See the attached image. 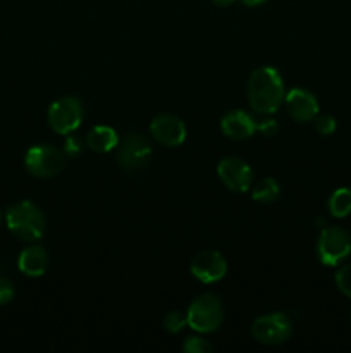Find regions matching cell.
<instances>
[{"mask_svg":"<svg viewBox=\"0 0 351 353\" xmlns=\"http://www.w3.org/2000/svg\"><path fill=\"white\" fill-rule=\"evenodd\" d=\"M284 83L274 68L255 69L248 79V102L258 114H274L284 102Z\"/></svg>","mask_w":351,"mask_h":353,"instance_id":"obj_1","label":"cell"},{"mask_svg":"<svg viewBox=\"0 0 351 353\" xmlns=\"http://www.w3.org/2000/svg\"><path fill=\"white\" fill-rule=\"evenodd\" d=\"M7 228L23 241H38L45 233L47 221L43 212L30 200H23L7 209Z\"/></svg>","mask_w":351,"mask_h":353,"instance_id":"obj_2","label":"cell"},{"mask_svg":"<svg viewBox=\"0 0 351 353\" xmlns=\"http://www.w3.org/2000/svg\"><path fill=\"white\" fill-rule=\"evenodd\" d=\"M188 326L198 333H213L224 323V307L220 300L212 293H203L198 299L193 300L189 305Z\"/></svg>","mask_w":351,"mask_h":353,"instance_id":"obj_3","label":"cell"},{"mask_svg":"<svg viewBox=\"0 0 351 353\" xmlns=\"http://www.w3.org/2000/svg\"><path fill=\"white\" fill-rule=\"evenodd\" d=\"M351 254V238L344 230L337 226L322 228L317 241V255L323 265L341 264Z\"/></svg>","mask_w":351,"mask_h":353,"instance_id":"obj_4","label":"cell"},{"mask_svg":"<svg viewBox=\"0 0 351 353\" xmlns=\"http://www.w3.org/2000/svg\"><path fill=\"white\" fill-rule=\"evenodd\" d=\"M24 165L36 178H54L65 168V154L50 145H34L26 152Z\"/></svg>","mask_w":351,"mask_h":353,"instance_id":"obj_5","label":"cell"},{"mask_svg":"<svg viewBox=\"0 0 351 353\" xmlns=\"http://www.w3.org/2000/svg\"><path fill=\"white\" fill-rule=\"evenodd\" d=\"M117 162L127 172H138L145 169L151 157V145L147 137L140 133H129L117 143Z\"/></svg>","mask_w":351,"mask_h":353,"instance_id":"obj_6","label":"cell"},{"mask_svg":"<svg viewBox=\"0 0 351 353\" xmlns=\"http://www.w3.org/2000/svg\"><path fill=\"white\" fill-rule=\"evenodd\" d=\"M83 103L76 97H62L48 109V124L58 134H69L83 123Z\"/></svg>","mask_w":351,"mask_h":353,"instance_id":"obj_7","label":"cell"},{"mask_svg":"<svg viewBox=\"0 0 351 353\" xmlns=\"http://www.w3.org/2000/svg\"><path fill=\"white\" fill-rule=\"evenodd\" d=\"M292 333V324L286 314H268L262 316L251 324V334L258 343L281 345L289 340Z\"/></svg>","mask_w":351,"mask_h":353,"instance_id":"obj_8","label":"cell"},{"mask_svg":"<svg viewBox=\"0 0 351 353\" xmlns=\"http://www.w3.org/2000/svg\"><path fill=\"white\" fill-rule=\"evenodd\" d=\"M217 174L231 192L244 193L253 186V171L246 162L237 157H227L220 161V164L217 165Z\"/></svg>","mask_w":351,"mask_h":353,"instance_id":"obj_9","label":"cell"},{"mask_svg":"<svg viewBox=\"0 0 351 353\" xmlns=\"http://www.w3.org/2000/svg\"><path fill=\"white\" fill-rule=\"evenodd\" d=\"M189 271L198 281L215 283L226 276L227 262L219 252L205 250L193 257L191 264H189Z\"/></svg>","mask_w":351,"mask_h":353,"instance_id":"obj_10","label":"cell"},{"mask_svg":"<svg viewBox=\"0 0 351 353\" xmlns=\"http://www.w3.org/2000/svg\"><path fill=\"white\" fill-rule=\"evenodd\" d=\"M151 137L165 147H179L186 140V126L172 114H158L150 124Z\"/></svg>","mask_w":351,"mask_h":353,"instance_id":"obj_11","label":"cell"},{"mask_svg":"<svg viewBox=\"0 0 351 353\" xmlns=\"http://www.w3.org/2000/svg\"><path fill=\"white\" fill-rule=\"evenodd\" d=\"M284 100L289 117L298 121V123H310L319 116V102H317L315 95L310 93L308 90L292 88L284 97Z\"/></svg>","mask_w":351,"mask_h":353,"instance_id":"obj_12","label":"cell"},{"mask_svg":"<svg viewBox=\"0 0 351 353\" xmlns=\"http://www.w3.org/2000/svg\"><path fill=\"white\" fill-rule=\"evenodd\" d=\"M222 133L234 141H243L253 137L257 131V121L244 110H231L220 121Z\"/></svg>","mask_w":351,"mask_h":353,"instance_id":"obj_13","label":"cell"},{"mask_svg":"<svg viewBox=\"0 0 351 353\" xmlns=\"http://www.w3.org/2000/svg\"><path fill=\"white\" fill-rule=\"evenodd\" d=\"M17 265H19V271L23 274L30 276V278H38V276H43L45 271H47L48 255L45 248L33 245V247H28L21 252Z\"/></svg>","mask_w":351,"mask_h":353,"instance_id":"obj_14","label":"cell"},{"mask_svg":"<svg viewBox=\"0 0 351 353\" xmlns=\"http://www.w3.org/2000/svg\"><path fill=\"white\" fill-rule=\"evenodd\" d=\"M119 143L116 130L110 126H95L86 134V147L96 154H107Z\"/></svg>","mask_w":351,"mask_h":353,"instance_id":"obj_15","label":"cell"},{"mask_svg":"<svg viewBox=\"0 0 351 353\" xmlns=\"http://www.w3.org/2000/svg\"><path fill=\"white\" fill-rule=\"evenodd\" d=\"M253 188V196L255 202H262V203H272L279 199L281 195V188H279V183L272 178H264L257 183Z\"/></svg>","mask_w":351,"mask_h":353,"instance_id":"obj_16","label":"cell"},{"mask_svg":"<svg viewBox=\"0 0 351 353\" xmlns=\"http://www.w3.org/2000/svg\"><path fill=\"white\" fill-rule=\"evenodd\" d=\"M329 212L330 216L346 217L351 214V188H339L330 195L329 199Z\"/></svg>","mask_w":351,"mask_h":353,"instance_id":"obj_17","label":"cell"},{"mask_svg":"<svg viewBox=\"0 0 351 353\" xmlns=\"http://www.w3.org/2000/svg\"><path fill=\"white\" fill-rule=\"evenodd\" d=\"M186 326H188V319H186V316H182L181 312H178V310H172V312H169L167 316L164 317V327L169 333H179V331L184 330Z\"/></svg>","mask_w":351,"mask_h":353,"instance_id":"obj_18","label":"cell"},{"mask_svg":"<svg viewBox=\"0 0 351 353\" xmlns=\"http://www.w3.org/2000/svg\"><path fill=\"white\" fill-rule=\"evenodd\" d=\"M336 285L344 296L351 299V264L344 265L336 272Z\"/></svg>","mask_w":351,"mask_h":353,"instance_id":"obj_19","label":"cell"},{"mask_svg":"<svg viewBox=\"0 0 351 353\" xmlns=\"http://www.w3.org/2000/svg\"><path fill=\"white\" fill-rule=\"evenodd\" d=\"M182 350L186 353H210L212 352V345L206 340L198 336L186 338L184 343H182Z\"/></svg>","mask_w":351,"mask_h":353,"instance_id":"obj_20","label":"cell"},{"mask_svg":"<svg viewBox=\"0 0 351 353\" xmlns=\"http://www.w3.org/2000/svg\"><path fill=\"white\" fill-rule=\"evenodd\" d=\"M337 124L336 119L332 116H317L315 117V130L317 133L323 134V137H329L336 131Z\"/></svg>","mask_w":351,"mask_h":353,"instance_id":"obj_21","label":"cell"},{"mask_svg":"<svg viewBox=\"0 0 351 353\" xmlns=\"http://www.w3.org/2000/svg\"><path fill=\"white\" fill-rule=\"evenodd\" d=\"M83 150V143L78 137H67L65 138V143H64V154L65 157H78Z\"/></svg>","mask_w":351,"mask_h":353,"instance_id":"obj_22","label":"cell"},{"mask_svg":"<svg viewBox=\"0 0 351 353\" xmlns=\"http://www.w3.org/2000/svg\"><path fill=\"white\" fill-rule=\"evenodd\" d=\"M14 299V286L9 279L0 278V305H7Z\"/></svg>","mask_w":351,"mask_h":353,"instance_id":"obj_23","label":"cell"},{"mask_svg":"<svg viewBox=\"0 0 351 353\" xmlns=\"http://www.w3.org/2000/svg\"><path fill=\"white\" fill-rule=\"evenodd\" d=\"M257 130L260 131L262 134H265V137H274L279 130V124L275 123L274 119H265L257 123Z\"/></svg>","mask_w":351,"mask_h":353,"instance_id":"obj_24","label":"cell"},{"mask_svg":"<svg viewBox=\"0 0 351 353\" xmlns=\"http://www.w3.org/2000/svg\"><path fill=\"white\" fill-rule=\"evenodd\" d=\"M241 2L248 7H257V6H262L264 2H267V0H241Z\"/></svg>","mask_w":351,"mask_h":353,"instance_id":"obj_25","label":"cell"},{"mask_svg":"<svg viewBox=\"0 0 351 353\" xmlns=\"http://www.w3.org/2000/svg\"><path fill=\"white\" fill-rule=\"evenodd\" d=\"M217 7H229L234 0H212Z\"/></svg>","mask_w":351,"mask_h":353,"instance_id":"obj_26","label":"cell"},{"mask_svg":"<svg viewBox=\"0 0 351 353\" xmlns=\"http://www.w3.org/2000/svg\"><path fill=\"white\" fill-rule=\"evenodd\" d=\"M0 224H2V214H0Z\"/></svg>","mask_w":351,"mask_h":353,"instance_id":"obj_27","label":"cell"}]
</instances>
